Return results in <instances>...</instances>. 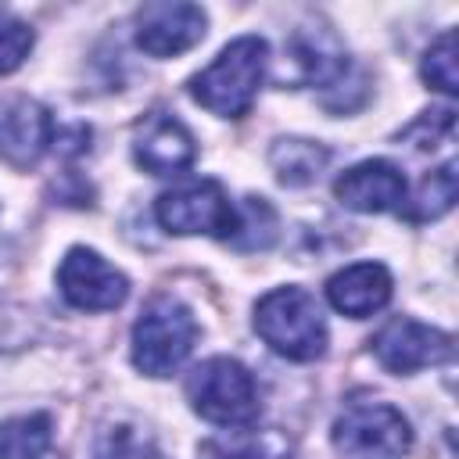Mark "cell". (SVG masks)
<instances>
[{
	"label": "cell",
	"instance_id": "14",
	"mask_svg": "<svg viewBox=\"0 0 459 459\" xmlns=\"http://www.w3.org/2000/svg\"><path fill=\"white\" fill-rule=\"evenodd\" d=\"M391 273L380 262H355L326 280V298L341 316L366 319L391 301Z\"/></svg>",
	"mask_w": 459,
	"mask_h": 459
},
{
	"label": "cell",
	"instance_id": "11",
	"mask_svg": "<svg viewBox=\"0 0 459 459\" xmlns=\"http://www.w3.org/2000/svg\"><path fill=\"white\" fill-rule=\"evenodd\" d=\"M287 68L283 82L290 86H333L348 72V54L341 39L323 25H301L283 47Z\"/></svg>",
	"mask_w": 459,
	"mask_h": 459
},
{
	"label": "cell",
	"instance_id": "17",
	"mask_svg": "<svg viewBox=\"0 0 459 459\" xmlns=\"http://www.w3.org/2000/svg\"><path fill=\"white\" fill-rule=\"evenodd\" d=\"M54 423L47 412L11 416L0 423V459H50Z\"/></svg>",
	"mask_w": 459,
	"mask_h": 459
},
{
	"label": "cell",
	"instance_id": "22",
	"mask_svg": "<svg viewBox=\"0 0 459 459\" xmlns=\"http://www.w3.org/2000/svg\"><path fill=\"white\" fill-rule=\"evenodd\" d=\"M32 43H36V32L11 11H0V75H11L14 68H22Z\"/></svg>",
	"mask_w": 459,
	"mask_h": 459
},
{
	"label": "cell",
	"instance_id": "3",
	"mask_svg": "<svg viewBox=\"0 0 459 459\" xmlns=\"http://www.w3.org/2000/svg\"><path fill=\"white\" fill-rule=\"evenodd\" d=\"M186 398L194 412L215 427H251L262 412L251 369L230 355H212L194 366L186 377Z\"/></svg>",
	"mask_w": 459,
	"mask_h": 459
},
{
	"label": "cell",
	"instance_id": "12",
	"mask_svg": "<svg viewBox=\"0 0 459 459\" xmlns=\"http://www.w3.org/2000/svg\"><path fill=\"white\" fill-rule=\"evenodd\" d=\"M133 158L151 176L186 172L197 158L194 133L169 111H151L133 133Z\"/></svg>",
	"mask_w": 459,
	"mask_h": 459
},
{
	"label": "cell",
	"instance_id": "13",
	"mask_svg": "<svg viewBox=\"0 0 459 459\" xmlns=\"http://www.w3.org/2000/svg\"><path fill=\"white\" fill-rule=\"evenodd\" d=\"M57 129L50 111L32 100V97H11L0 104V158L14 169H29L36 165L50 143H54Z\"/></svg>",
	"mask_w": 459,
	"mask_h": 459
},
{
	"label": "cell",
	"instance_id": "4",
	"mask_svg": "<svg viewBox=\"0 0 459 459\" xmlns=\"http://www.w3.org/2000/svg\"><path fill=\"white\" fill-rule=\"evenodd\" d=\"M194 341H197L194 312L169 294L151 298L133 323V366L147 377H169L190 359Z\"/></svg>",
	"mask_w": 459,
	"mask_h": 459
},
{
	"label": "cell",
	"instance_id": "7",
	"mask_svg": "<svg viewBox=\"0 0 459 459\" xmlns=\"http://www.w3.org/2000/svg\"><path fill=\"white\" fill-rule=\"evenodd\" d=\"M57 290L72 308L108 312L126 301L129 280L111 262H104L93 247H72L57 265Z\"/></svg>",
	"mask_w": 459,
	"mask_h": 459
},
{
	"label": "cell",
	"instance_id": "10",
	"mask_svg": "<svg viewBox=\"0 0 459 459\" xmlns=\"http://www.w3.org/2000/svg\"><path fill=\"white\" fill-rule=\"evenodd\" d=\"M333 197L344 208L362 212V215L402 212L409 204V183H405L398 165H391L384 158H369V161H359V165H351L337 176Z\"/></svg>",
	"mask_w": 459,
	"mask_h": 459
},
{
	"label": "cell",
	"instance_id": "6",
	"mask_svg": "<svg viewBox=\"0 0 459 459\" xmlns=\"http://www.w3.org/2000/svg\"><path fill=\"white\" fill-rule=\"evenodd\" d=\"M154 219L161 222V230L179 237L208 233V237L230 240L237 226V204L230 201L219 179H194L176 190H165L154 201Z\"/></svg>",
	"mask_w": 459,
	"mask_h": 459
},
{
	"label": "cell",
	"instance_id": "2",
	"mask_svg": "<svg viewBox=\"0 0 459 459\" xmlns=\"http://www.w3.org/2000/svg\"><path fill=\"white\" fill-rule=\"evenodd\" d=\"M258 337L283 359L312 362L326 351V319L305 287H276L255 305Z\"/></svg>",
	"mask_w": 459,
	"mask_h": 459
},
{
	"label": "cell",
	"instance_id": "16",
	"mask_svg": "<svg viewBox=\"0 0 459 459\" xmlns=\"http://www.w3.org/2000/svg\"><path fill=\"white\" fill-rule=\"evenodd\" d=\"M269 161H273L280 183H287V186H308V183H316V176L326 169L330 151H326L323 143H316V140L283 136V140L273 143Z\"/></svg>",
	"mask_w": 459,
	"mask_h": 459
},
{
	"label": "cell",
	"instance_id": "1",
	"mask_svg": "<svg viewBox=\"0 0 459 459\" xmlns=\"http://www.w3.org/2000/svg\"><path fill=\"white\" fill-rule=\"evenodd\" d=\"M269 43L262 36H240L219 50V57L190 79V97L219 118H240L255 104L265 79Z\"/></svg>",
	"mask_w": 459,
	"mask_h": 459
},
{
	"label": "cell",
	"instance_id": "18",
	"mask_svg": "<svg viewBox=\"0 0 459 459\" xmlns=\"http://www.w3.org/2000/svg\"><path fill=\"white\" fill-rule=\"evenodd\" d=\"M276 212L265 197H244L237 204V226H233V237L230 244L240 247V251H258V247H269L276 240Z\"/></svg>",
	"mask_w": 459,
	"mask_h": 459
},
{
	"label": "cell",
	"instance_id": "21",
	"mask_svg": "<svg viewBox=\"0 0 459 459\" xmlns=\"http://www.w3.org/2000/svg\"><path fill=\"white\" fill-rule=\"evenodd\" d=\"M423 79L441 90V93H455L459 90V75H455V36L452 32H441L430 50L423 54Z\"/></svg>",
	"mask_w": 459,
	"mask_h": 459
},
{
	"label": "cell",
	"instance_id": "8",
	"mask_svg": "<svg viewBox=\"0 0 459 459\" xmlns=\"http://www.w3.org/2000/svg\"><path fill=\"white\" fill-rule=\"evenodd\" d=\"M369 344H373L377 362L384 369L398 373V377L427 369V366H437V362H445L452 355V337L445 330L427 326V323L409 319V316H398V319L384 323Z\"/></svg>",
	"mask_w": 459,
	"mask_h": 459
},
{
	"label": "cell",
	"instance_id": "9",
	"mask_svg": "<svg viewBox=\"0 0 459 459\" xmlns=\"http://www.w3.org/2000/svg\"><path fill=\"white\" fill-rule=\"evenodd\" d=\"M208 14L186 0H158L136 11V47L151 57H176L204 39Z\"/></svg>",
	"mask_w": 459,
	"mask_h": 459
},
{
	"label": "cell",
	"instance_id": "19",
	"mask_svg": "<svg viewBox=\"0 0 459 459\" xmlns=\"http://www.w3.org/2000/svg\"><path fill=\"white\" fill-rule=\"evenodd\" d=\"M452 201H455V161H445L441 169H434V172L423 179L420 194L412 197V204L402 208V215H405L409 222H427V219L445 215V212L452 208Z\"/></svg>",
	"mask_w": 459,
	"mask_h": 459
},
{
	"label": "cell",
	"instance_id": "20",
	"mask_svg": "<svg viewBox=\"0 0 459 459\" xmlns=\"http://www.w3.org/2000/svg\"><path fill=\"white\" fill-rule=\"evenodd\" d=\"M93 459H158V445L133 423H108L97 437Z\"/></svg>",
	"mask_w": 459,
	"mask_h": 459
},
{
	"label": "cell",
	"instance_id": "15",
	"mask_svg": "<svg viewBox=\"0 0 459 459\" xmlns=\"http://www.w3.org/2000/svg\"><path fill=\"white\" fill-rule=\"evenodd\" d=\"M290 441L280 430L233 427L230 434L201 441V459H287Z\"/></svg>",
	"mask_w": 459,
	"mask_h": 459
},
{
	"label": "cell",
	"instance_id": "5",
	"mask_svg": "<svg viewBox=\"0 0 459 459\" xmlns=\"http://www.w3.org/2000/svg\"><path fill=\"white\" fill-rule=\"evenodd\" d=\"M333 448L341 459H402L412 448V427L387 402H355L333 420Z\"/></svg>",
	"mask_w": 459,
	"mask_h": 459
}]
</instances>
